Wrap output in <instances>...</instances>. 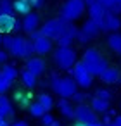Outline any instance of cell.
<instances>
[{"instance_id": "cell-1", "label": "cell", "mask_w": 121, "mask_h": 126, "mask_svg": "<svg viewBox=\"0 0 121 126\" xmlns=\"http://www.w3.org/2000/svg\"><path fill=\"white\" fill-rule=\"evenodd\" d=\"M4 50L9 52V55L16 59H31V54H35V45L28 38L23 36H4Z\"/></svg>"}, {"instance_id": "cell-2", "label": "cell", "mask_w": 121, "mask_h": 126, "mask_svg": "<svg viewBox=\"0 0 121 126\" xmlns=\"http://www.w3.org/2000/svg\"><path fill=\"white\" fill-rule=\"evenodd\" d=\"M83 62H85V66L88 67V71L93 74V76H102L111 66H109V62H107V59L97 50V48H86L85 52H83V59H81Z\"/></svg>"}, {"instance_id": "cell-3", "label": "cell", "mask_w": 121, "mask_h": 126, "mask_svg": "<svg viewBox=\"0 0 121 126\" xmlns=\"http://www.w3.org/2000/svg\"><path fill=\"white\" fill-rule=\"evenodd\" d=\"M69 21H66V19H62V17H55V19H50V21H47L42 28H40V31H42V35L43 36H47V38H50L52 42L55 40H59L62 35H64V31L69 28Z\"/></svg>"}, {"instance_id": "cell-4", "label": "cell", "mask_w": 121, "mask_h": 126, "mask_svg": "<svg viewBox=\"0 0 121 126\" xmlns=\"http://www.w3.org/2000/svg\"><path fill=\"white\" fill-rule=\"evenodd\" d=\"M54 61H55L57 67L62 71H71L78 62L76 52L73 47H57V50L54 52Z\"/></svg>"}, {"instance_id": "cell-5", "label": "cell", "mask_w": 121, "mask_h": 126, "mask_svg": "<svg viewBox=\"0 0 121 126\" xmlns=\"http://www.w3.org/2000/svg\"><path fill=\"white\" fill-rule=\"evenodd\" d=\"M85 9H86L85 0H66L61 7V17L73 23V21H76L83 16Z\"/></svg>"}, {"instance_id": "cell-6", "label": "cell", "mask_w": 121, "mask_h": 126, "mask_svg": "<svg viewBox=\"0 0 121 126\" xmlns=\"http://www.w3.org/2000/svg\"><path fill=\"white\" fill-rule=\"evenodd\" d=\"M69 73H71V76L74 78V81L78 83V86H81V88L92 86V83H93V74L88 71V67L85 66L83 61H78L76 66H74Z\"/></svg>"}, {"instance_id": "cell-7", "label": "cell", "mask_w": 121, "mask_h": 126, "mask_svg": "<svg viewBox=\"0 0 121 126\" xmlns=\"http://www.w3.org/2000/svg\"><path fill=\"white\" fill-rule=\"evenodd\" d=\"M74 119H76V123H81V124H92V123H97L99 121V114H95L90 105L80 104V105H76Z\"/></svg>"}, {"instance_id": "cell-8", "label": "cell", "mask_w": 121, "mask_h": 126, "mask_svg": "<svg viewBox=\"0 0 121 126\" xmlns=\"http://www.w3.org/2000/svg\"><path fill=\"white\" fill-rule=\"evenodd\" d=\"M80 86H78V83L74 81V78L73 76H66V78H62V81H61V90H59V97L61 98H73L74 97V93H78L80 90H78Z\"/></svg>"}, {"instance_id": "cell-9", "label": "cell", "mask_w": 121, "mask_h": 126, "mask_svg": "<svg viewBox=\"0 0 121 126\" xmlns=\"http://www.w3.org/2000/svg\"><path fill=\"white\" fill-rule=\"evenodd\" d=\"M38 30H40V17H38V14L31 12V14L24 16V19H23V31L31 35V33L38 31Z\"/></svg>"}, {"instance_id": "cell-10", "label": "cell", "mask_w": 121, "mask_h": 126, "mask_svg": "<svg viewBox=\"0 0 121 126\" xmlns=\"http://www.w3.org/2000/svg\"><path fill=\"white\" fill-rule=\"evenodd\" d=\"M121 28V19L111 12H107V16L104 17V23H102V31H109L111 33H118Z\"/></svg>"}, {"instance_id": "cell-11", "label": "cell", "mask_w": 121, "mask_h": 126, "mask_svg": "<svg viewBox=\"0 0 121 126\" xmlns=\"http://www.w3.org/2000/svg\"><path fill=\"white\" fill-rule=\"evenodd\" d=\"M86 9H88V19L95 21V23L100 24V28H102V23H104V17L107 16V11H105L100 4H93V5L86 7Z\"/></svg>"}, {"instance_id": "cell-12", "label": "cell", "mask_w": 121, "mask_h": 126, "mask_svg": "<svg viewBox=\"0 0 121 126\" xmlns=\"http://www.w3.org/2000/svg\"><path fill=\"white\" fill-rule=\"evenodd\" d=\"M78 31H80V30H76L74 23H71L69 28L64 31V35L57 40V45H59V47H71V43H73V42L76 40V36H78Z\"/></svg>"}, {"instance_id": "cell-13", "label": "cell", "mask_w": 121, "mask_h": 126, "mask_svg": "<svg viewBox=\"0 0 121 126\" xmlns=\"http://www.w3.org/2000/svg\"><path fill=\"white\" fill-rule=\"evenodd\" d=\"M24 69L31 71L35 76H42V74L45 73V61H43L42 57H31V59L26 61Z\"/></svg>"}, {"instance_id": "cell-14", "label": "cell", "mask_w": 121, "mask_h": 126, "mask_svg": "<svg viewBox=\"0 0 121 126\" xmlns=\"http://www.w3.org/2000/svg\"><path fill=\"white\" fill-rule=\"evenodd\" d=\"M57 109H59V112H61L66 119H74L76 105H73L71 100H68V98H61V100L57 102Z\"/></svg>"}, {"instance_id": "cell-15", "label": "cell", "mask_w": 121, "mask_h": 126, "mask_svg": "<svg viewBox=\"0 0 121 126\" xmlns=\"http://www.w3.org/2000/svg\"><path fill=\"white\" fill-rule=\"evenodd\" d=\"M21 24V21H17L12 16H2L0 17V33H11V31H17V26Z\"/></svg>"}, {"instance_id": "cell-16", "label": "cell", "mask_w": 121, "mask_h": 126, "mask_svg": "<svg viewBox=\"0 0 121 126\" xmlns=\"http://www.w3.org/2000/svg\"><path fill=\"white\" fill-rule=\"evenodd\" d=\"M33 45H35V54H38V55H47V54L52 50V40L47 38V36H42V38H40L38 42H35Z\"/></svg>"}, {"instance_id": "cell-17", "label": "cell", "mask_w": 121, "mask_h": 126, "mask_svg": "<svg viewBox=\"0 0 121 126\" xmlns=\"http://www.w3.org/2000/svg\"><path fill=\"white\" fill-rule=\"evenodd\" d=\"M119 79H121V73H119V69H116V67H109V69L100 76V81H104L105 85L119 83Z\"/></svg>"}, {"instance_id": "cell-18", "label": "cell", "mask_w": 121, "mask_h": 126, "mask_svg": "<svg viewBox=\"0 0 121 126\" xmlns=\"http://www.w3.org/2000/svg\"><path fill=\"white\" fill-rule=\"evenodd\" d=\"M14 116V107L11 104V100L5 95H0V117H12Z\"/></svg>"}, {"instance_id": "cell-19", "label": "cell", "mask_w": 121, "mask_h": 126, "mask_svg": "<svg viewBox=\"0 0 121 126\" xmlns=\"http://www.w3.org/2000/svg\"><path fill=\"white\" fill-rule=\"evenodd\" d=\"M21 81H23V85L26 86V88H30V90H33L36 85H38V76H35L31 71H28V69H23L21 71Z\"/></svg>"}, {"instance_id": "cell-20", "label": "cell", "mask_w": 121, "mask_h": 126, "mask_svg": "<svg viewBox=\"0 0 121 126\" xmlns=\"http://www.w3.org/2000/svg\"><path fill=\"white\" fill-rule=\"evenodd\" d=\"M81 31H83V33H86L90 38H95V36H97V35L102 31V28H100V24H97L95 21L88 19V21H85V24H83Z\"/></svg>"}, {"instance_id": "cell-21", "label": "cell", "mask_w": 121, "mask_h": 126, "mask_svg": "<svg viewBox=\"0 0 121 126\" xmlns=\"http://www.w3.org/2000/svg\"><path fill=\"white\" fill-rule=\"evenodd\" d=\"M107 45L114 54L121 55V33H111L107 36Z\"/></svg>"}, {"instance_id": "cell-22", "label": "cell", "mask_w": 121, "mask_h": 126, "mask_svg": "<svg viewBox=\"0 0 121 126\" xmlns=\"http://www.w3.org/2000/svg\"><path fill=\"white\" fill-rule=\"evenodd\" d=\"M97 4H100L107 12L118 16L121 12V5H119V0H97Z\"/></svg>"}, {"instance_id": "cell-23", "label": "cell", "mask_w": 121, "mask_h": 126, "mask_svg": "<svg viewBox=\"0 0 121 126\" xmlns=\"http://www.w3.org/2000/svg\"><path fill=\"white\" fill-rule=\"evenodd\" d=\"M90 107L93 109L95 114H105V112L111 109V107H109V102H104V100L95 98V97H92V100H90Z\"/></svg>"}, {"instance_id": "cell-24", "label": "cell", "mask_w": 121, "mask_h": 126, "mask_svg": "<svg viewBox=\"0 0 121 126\" xmlns=\"http://www.w3.org/2000/svg\"><path fill=\"white\" fill-rule=\"evenodd\" d=\"M31 2L30 0H14V9L17 14H23V16H28L31 14Z\"/></svg>"}, {"instance_id": "cell-25", "label": "cell", "mask_w": 121, "mask_h": 126, "mask_svg": "<svg viewBox=\"0 0 121 126\" xmlns=\"http://www.w3.org/2000/svg\"><path fill=\"white\" fill-rule=\"evenodd\" d=\"M0 73H2V74H4V76H5V78H7L11 83H12V81H14L17 76H21V73L17 71V67H14L12 64H5L2 69H0Z\"/></svg>"}, {"instance_id": "cell-26", "label": "cell", "mask_w": 121, "mask_h": 126, "mask_svg": "<svg viewBox=\"0 0 121 126\" xmlns=\"http://www.w3.org/2000/svg\"><path fill=\"white\" fill-rule=\"evenodd\" d=\"M14 97H16V102H17L19 107H28V109H30V105L33 104V102H31V93H30V92H28V93H23V92L17 90Z\"/></svg>"}, {"instance_id": "cell-27", "label": "cell", "mask_w": 121, "mask_h": 126, "mask_svg": "<svg viewBox=\"0 0 121 126\" xmlns=\"http://www.w3.org/2000/svg\"><path fill=\"white\" fill-rule=\"evenodd\" d=\"M36 102H38V104H40V105H42V107L45 109V112H50V109L54 107V98H52V97H50L49 93H45V92L38 95Z\"/></svg>"}, {"instance_id": "cell-28", "label": "cell", "mask_w": 121, "mask_h": 126, "mask_svg": "<svg viewBox=\"0 0 121 126\" xmlns=\"http://www.w3.org/2000/svg\"><path fill=\"white\" fill-rule=\"evenodd\" d=\"M0 11H2L4 16H12L16 14V9H14V2L12 0H0Z\"/></svg>"}, {"instance_id": "cell-29", "label": "cell", "mask_w": 121, "mask_h": 126, "mask_svg": "<svg viewBox=\"0 0 121 126\" xmlns=\"http://www.w3.org/2000/svg\"><path fill=\"white\" fill-rule=\"evenodd\" d=\"M30 114H31V116H35V117H40V119H42L47 112H45V109H43L38 102H33V104L30 105Z\"/></svg>"}, {"instance_id": "cell-30", "label": "cell", "mask_w": 121, "mask_h": 126, "mask_svg": "<svg viewBox=\"0 0 121 126\" xmlns=\"http://www.w3.org/2000/svg\"><path fill=\"white\" fill-rule=\"evenodd\" d=\"M61 81H62V78H61L57 73H52V74H50V88H52V92H55L57 95H59V90H61Z\"/></svg>"}, {"instance_id": "cell-31", "label": "cell", "mask_w": 121, "mask_h": 126, "mask_svg": "<svg viewBox=\"0 0 121 126\" xmlns=\"http://www.w3.org/2000/svg\"><path fill=\"white\" fill-rule=\"evenodd\" d=\"M93 97H95V98H100V100H104V102H111L112 93H111L109 90H105V88H97Z\"/></svg>"}, {"instance_id": "cell-32", "label": "cell", "mask_w": 121, "mask_h": 126, "mask_svg": "<svg viewBox=\"0 0 121 126\" xmlns=\"http://www.w3.org/2000/svg\"><path fill=\"white\" fill-rule=\"evenodd\" d=\"M86 98H90V95L86 92H78V93H74V97L71 100L76 102V105H80V104H86Z\"/></svg>"}, {"instance_id": "cell-33", "label": "cell", "mask_w": 121, "mask_h": 126, "mask_svg": "<svg viewBox=\"0 0 121 126\" xmlns=\"http://www.w3.org/2000/svg\"><path fill=\"white\" fill-rule=\"evenodd\" d=\"M11 85H12V83H11V81L2 74V73H0V95H4V93L11 88Z\"/></svg>"}, {"instance_id": "cell-34", "label": "cell", "mask_w": 121, "mask_h": 126, "mask_svg": "<svg viewBox=\"0 0 121 126\" xmlns=\"http://www.w3.org/2000/svg\"><path fill=\"white\" fill-rule=\"evenodd\" d=\"M90 40H92V38H90V36H88L86 33H83L81 30L78 31V36H76V42H78L80 45H86V43H88Z\"/></svg>"}, {"instance_id": "cell-35", "label": "cell", "mask_w": 121, "mask_h": 126, "mask_svg": "<svg viewBox=\"0 0 121 126\" xmlns=\"http://www.w3.org/2000/svg\"><path fill=\"white\" fill-rule=\"evenodd\" d=\"M40 121H42V126H52V123L55 121V117H54L50 112H47V114H45Z\"/></svg>"}, {"instance_id": "cell-36", "label": "cell", "mask_w": 121, "mask_h": 126, "mask_svg": "<svg viewBox=\"0 0 121 126\" xmlns=\"http://www.w3.org/2000/svg\"><path fill=\"white\" fill-rule=\"evenodd\" d=\"M114 116H116V114H114V110H112V109H109V110L104 114V121H102V123H104V124H112V121H111V119H112Z\"/></svg>"}, {"instance_id": "cell-37", "label": "cell", "mask_w": 121, "mask_h": 126, "mask_svg": "<svg viewBox=\"0 0 121 126\" xmlns=\"http://www.w3.org/2000/svg\"><path fill=\"white\" fill-rule=\"evenodd\" d=\"M42 36H43V35H42V31L38 30V31H35V33H31V35H28V40L35 43V42H38V40H40Z\"/></svg>"}, {"instance_id": "cell-38", "label": "cell", "mask_w": 121, "mask_h": 126, "mask_svg": "<svg viewBox=\"0 0 121 126\" xmlns=\"http://www.w3.org/2000/svg\"><path fill=\"white\" fill-rule=\"evenodd\" d=\"M7 57H9V52L7 50H4V48H0V66H5V61H7Z\"/></svg>"}, {"instance_id": "cell-39", "label": "cell", "mask_w": 121, "mask_h": 126, "mask_svg": "<svg viewBox=\"0 0 121 126\" xmlns=\"http://www.w3.org/2000/svg\"><path fill=\"white\" fill-rule=\"evenodd\" d=\"M30 2H31V5H33L35 9H42L43 4H45V0H30Z\"/></svg>"}, {"instance_id": "cell-40", "label": "cell", "mask_w": 121, "mask_h": 126, "mask_svg": "<svg viewBox=\"0 0 121 126\" xmlns=\"http://www.w3.org/2000/svg\"><path fill=\"white\" fill-rule=\"evenodd\" d=\"M11 126H28V123H24V121H16V123H12Z\"/></svg>"}, {"instance_id": "cell-41", "label": "cell", "mask_w": 121, "mask_h": 126, "mask_svg": "<svg viewBox=\"0 0 121 126\" xmlns=\"http://www.w3.org/2000/svg\"><path fill=\"white\" fill-rule=\"evenodd\" d=\"M38 85L42 88H47V86H50V81H38Z\"/></svg>"}, {"instance_id": "cell-42", "label": "cell", "mask_w": 121, "mask_h": 126, "mask_svg": "<svg viewBox=\"0 0 121 126\" xmlns=\"http://www.w3.org/2000/svg\"><path fill=\"white\" fill-rule=\"evenodd\" d=\"M114 126H121V116H116L114 117Z\"/></svg>"}, {"instance_id": "cell-43", "label": "cell", "mask_w": 121, "mask_h": 126, "mask_svg": "<svg viewBox=\"0 0 121 126\" xmlns=\"http://www.w3.org/2000/svg\"><path fill=\"white\" fill-rule=\"evenodd\" d=\"M0 126H11V124L7 123V119H4V117H0Z\"/></svg>"}, {"instance_id": "cell-44", "label": "cell", "mask_w": 121, "mask_h": 126, "mask_svg": "<svg viewBox=\"0 0 121 126\" xmlns=\"http://www.w3.org/2000/svg\"><path fill=\"white\" fill-rule=\"evenodd\" d=\"M85 4H86V7H90V5L97 4V0H85Z\"/></svg>"}, {"instance_id": "cell-45", "label": "cell", "mask_w": 121, "mask_h": 126, "mask_svg": "<svg viewBox=\"0 0 121 126\" xmlns=\"http://www.w3.org/2000/svg\"><path fill=\"white\" fill-rule=\"evenodd\" d=\"M86 126H104V123H100V121H97V123H92V124H86Z\"/></svg>"}, {"instance_id": "cell-46", "label": "cell", "mask_w": 121, "mask_h": 126, "mask_svg": "<svg viewBox=\"0 0 121 126\" xmlns=\"http://www.w3.org/2000/svg\"><path fill=\"white\" fill-rule=\"evenodd\" d=\"M52 126H61V123H59V121H57V119H55V121H54V123H52Z\"/></svg>"}, {"instance_id": "cell-47", "label": "cell", "mask_w": 121, "mask_h": 126, "mask_svg": "<svg viewBox=\"0 0 121 126\" xmlns=\"http://www.w3.org/2000/svg\"><path fill=\"white\" fill-rule=\"evenodd\" d=\"M4 43V36H2V33H0V45Z\"/></svg>"}, {"instance_id": "cell-48", "label": "cell", "mask_w": 121, "mask_h": 126, "mask_svg": "<svg viewBox=\"0 0 121 126\" xmlns=\"http://www.w3.org/2000/svg\"><path fill=\"white\" fill-rule=\"evenodd\" d=\"M74 126H86V124H81V123H76Z\"/></svg>"}, {"instance_id": "cell-49", "label": "cell", "mask_w": 121, "mask_h": 126, "mask_svg": "<svg viewBox=\"0 0 121 126\" xmlns=\"http://www.w3.org/2000/svg\"><path fill=\"white\" fill-rule=\"evenodd\" d=\"M2 16H4V14H2V11H0V17H2Z\"/></svg>"}, {"instance_id": "cell-50", "label": "cell", "mask_w": 121, "mask_h": 126, "mask_svg": "<svg viewBox=\"0 0 121 126\" xmlns=\"http://www.w3.org/2000/svg\"><path fill=\"white\" fill-rule=\"evenodd\" d=\"M119 5H121V0H119Z\"/></svg>"}]
</instances>
